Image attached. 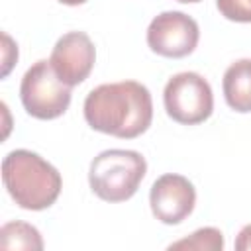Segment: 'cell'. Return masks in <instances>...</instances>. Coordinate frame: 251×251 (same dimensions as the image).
<instances>
[{"mask_svg":"<svg viewBox=\"0 0 251 251\" xmlns=\"http://www.w3.org/2000/svg\"><path fill=\"white\" fill-rule=\"evenodd\" d=\"M84 120L100 131L120 139L145 133L153 120V100L145 84L122 80L100 84L84 98Z\"/></svg>","mask_w":251,"mask_h":251,"instance_id":"1","label":"cell"},{"mask_svg":"<svg viewBox=\"0 0 251 251\" xmlns=\"http://www.w3.org/2000/svg\"><path fill=\"white\" fill-rule=\"evenodd\" d=\"M2 180L12 200L24 210H45L61 194L59 171L27 149L10 151L2 161Z\"/></svg>","mask_w":251,"mask_h":251,"instance_id":"2","label":"cell"},{"mask_svg":"<svg viewBox=\"0 0 251 251\" xmlns=\"http://www.w3.org/2000/svg\"><path fill=\"white\" fill-rule=\"evenodd\" d=\"M147 173L145 157L131 149H108L98 153L88 169V184L104 202L129 200Z\"/></svg>","mask_w":251,"mask_h":251,"instance_id":"3","label":"cell"},{"mask_svg":"<svg viewBox=\"0 0 251 251\" xmlns=\"http://www.w3.org/2000/svg\"><path fill=\"white\" fill-rule=\"evenodd\" d=\"M20 98L25 112L37 120H55L71 104V86L65 84L51 63L41 59L33 63L20 84Z\"/></svg>","mask_w":251,"mask_h":251,"instance_id":"4","label":"cell"},{"mask_svg":"<svg viewBox=\"0 0 251 251\" xmlns=\"http://www.w3.org/2000/svg\"><path fill=\"white\" fill-rule=\"evenodd\" d=\"M163 102L169 118L184 126L202 124L214 110V94L208 80L190 71L178 73L167 80Z\"/></svg>","mask_w":251,"mask_h":251,"instance_id":"5","label":"cell"},{"mask_svg":"<svg viewBox=\"0 0 251 251\" xmlns=\"http://www.w3.org/2000/svg\"><path fill=\"white\" fill-rule=\"evenodd\" d=\"M200 39V29L194 18L184 12L169 10L155 16L147 27V45L153 53L169 59L190 55Z\"/></svg>","mask_w":251,"mask_h":251,"instance_id":"6","label":"cell"},{"mask_svg":"<svg viewBox=\"0 0 251 251\" xmlns=\"http://www.w3.org/2000/svg\"><path fill=\"white\" fill-rule=\"evenodd\" d=\"M149 204L153 216L159 222L167 226H176L182 220H186L194 210V184L182 175L167 173L153 182L149 192Z\"/></svg>","mask_w":251,"mask_h":251,"instance_id":"7","label":"cell"},{"mask_svg":"<svg viewBox=\"0 0 251 251\" xmlns=\"http://www.w3.org/2000/svg\"><path fill=\"white\" fill-rule=\"evenodd\" d=\"M94 61L96 49L92 39L84 31H69L61 35L49 57L53 71L69 86H76L86 80L94 67Z\"/></svg>","mask_w":251,"mask_h":251,"instance_id":"8","label":"cell"},{"mask_svg":"<svg viewBox=\"0 0 251 251\" xmlns=\"http://www.w3.org/2000/svg\"><path fill=\"white\" fill-rule=\"evenodd\" d=\"M224 98L235 112H251V59L231 63L224 73Z\"/></svg>","mask_w":251,"mask_h":251,"instance_id":"9","label":"cell"},{"mask_svg":"<svg viewBox=\"0 0 251 251\" xmlns=\"http://www.w3.org/2000/svg\"><path fill=\"white\" fill-rule=\"evenodd\" d=\"M0 247L2 249H25L41 251L43 239L39 231L25 222H8L0 229Z\"/></svg>","mask_w":251,"mask_h":251,"instance_id":"10","label":"cell"},{"mask_svg":"<svg viewBox=\"0 0 251 251\" xmlns=\"http://www.w3.org/2000/svg\"><path fill=\"white\" fill-rule=\"evenodd\" d=\"M169 249H188V251H222L224 235L218 227H200L184 239L169 245Z\"/></svg>","mask_w":251,"mask_h":251,"instance_id":"11","label":"cell"},{"mask_svg":"<svg viewBox=\"0 0 251 251\" xmlns=\"http://www.w3.org/2000/svg\"><path fill=\"white\" fill-rule=\"evenodd\" d=\"M220 14L231 22L251 24V0H216Z\"/></svg>","mask_w":251,"mask_h":251,"instance_id":"12","label":"cell"},{"mask_svg":"<svg viewBox=\"0 0 251 251\" xmlns=\"http://www.w3.org/2000/svg\"><path fill=\"white\" fill-rule=\"evenodd\" d=\"M4 39V69H2V76H6L12 69V65L18 61V47L14 45V41L10 39L8 33H2Z\"/></svg>","mask_w":251,"mask_h":251,"instance_id":"13","label":"cell"},{"mask_svg":"<svg viewBox=\"0 0 251 251\" xmlns=\"http://www.w3.org/2000/svg\"><path fill=\"white\" fill-rule=\"evenodd\" d=\"M235 249L237 251H251V224L243 226L241 231L235 237Z\"/></svg>","mask_w":251,"mask_h":251,"instance_id":"14","label":"cell"},{"mask_svg":"<svg viewBox=\"0 0 251 251\" xmlns=\"http://www.w3.org/2000/svg\"><path fill=\"white\" fill-rule=\"evenodd\" d=\"M61 4H67V6H78V4H84L86 0H59Z\"/></svg>","mask_w":251,"mask_h":251,"instance_id":"15","label":"cell"},{"mask_svg":"<svg viewBox=\"0 0 251 251\" xmlns=\"http://www.w3.org/2000/svg\"><path fill=\"white\" fill-rule=\"evenodd\" d=\"M176 2H182V4H194V2H200V0H176Z\"/></svg>","mask_w":251,"mask_h":251,"instance_id":"16","label":"cell"}]
</instances>
